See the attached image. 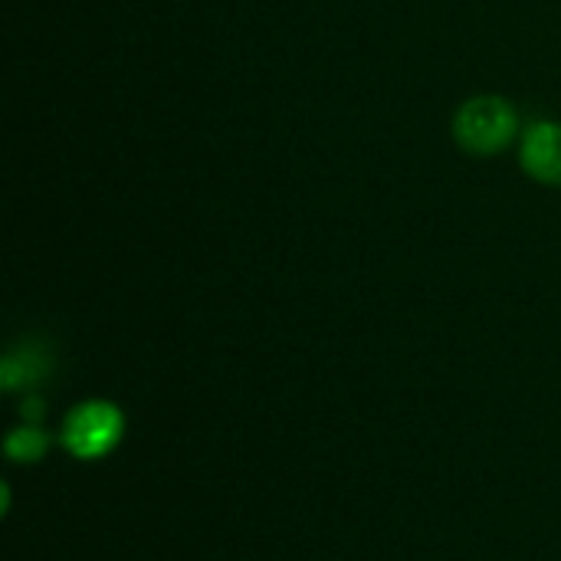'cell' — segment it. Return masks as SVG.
Segmentation results:
<instances>
[{"label": "cell", "mask_w": 561, "mask_h": 561, "mask_svg": "<svg viewBox=\"0 0 561 561\" xmlns=\"http://www.w3.org/2000/svg\"><path fill=\"white\" fill-rule=\"evenodd\" d=\"M519 118L516 108L506 99L480 95L463 102V108L454 118V135L463 151L470 154H496L516 138Z\"/></svg>", "instance_id": "6da1fadb"}, {"label": "cell", "mask_w": 561, "mask_h": 561, "mask_svg": "<svg viewBox=\"0 0 561 561\" xmlns=\"http://www.w3.org/2000/svg\"><path fill=\"white\" fill-rule=\"evenodd\" d=\"M122 431H125V417H122V411L115 404H108V401H82L66 414L59 440L72 457L99 460V457L115 450V444L122 440Z\"/></svg>", "instance_id": "7a4b0ae2"}, {"label": "cell", "mask_w": 561, "mask_h": 561, "mask_svg": "<svg viewBox=\"0 0 561 561\" xmlns=\"http://www.w3.org/2000/svg\"><path fill=\"white\" fill-rule=\"evenodd\" d=\"M523 168L542 181L561 187V125L556 122H539L526 131L523 141Z\"/></svg>", "instance_id": "3957f363"}, {"label": "cell", "mask_w": 561, "mask_h": 561, "mask_svg": "<svg viewBox=\"0 0 561 561\" xmlns=\"http://www.w3.org/2000/svg\"><path fill=\"white\" fill-rule=\"evenodd\" d=\"M49 371V358L43 352H36L33 345H26L23 352H10L3 362V388L13 391L20 385H33Z\"/></svg>", "instance_id": "277c9868"}, {"label": "cell", "mask_w": 561, "mask_h": 561, "mask_svg": "<svg viewBox=\"0 0 561 561\" xmlns=\"http://www.w3.org/2000/svg\"><path fill=\"white\" fill-rule=\"evenodd\" d=\"M46 447H49V437L39 427H33V424L16 427L7 437V457L16 460V463H36L46 454Z\"/></svg>", "instance_id": "5b68a950"}]
</instances>
